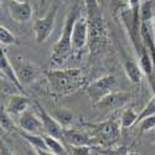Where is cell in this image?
I'll return each mask as SVG.
<instances>
[{
	"label": "cell",
	"mask_w": 155,
	"mask_h": 155,
	"mask_svg": "<svg viewBox=\"0 0 155 155\" xmlns=\"http://www.w3.org/2000/svg\"><path fill=\"white\" fill-rule=\"evenodd\" d=\"M45 76L50 93L57 97L73 94L87 86L86 77L78 68L50 70L45 72Z\"/></svg>",
	"instance_id": "obj_1"
},
{
	"label": "cell",
	"mask_w": 155,
	"mask_h": 155,
	"mask_svg": "<svg viewBox=\"0 0 155 155\" xmlns=\"http://www.w3.org/2000/svg\"><path fill=\"white\" fill-rule=\"evenodd\" d=\"M80 16V10L77 6L72 8L64 20V25L61 32V36L57 42L52 47V54H51V63L55 66H61L63 62H66L73 52L72 46V32H73V25L76 20Z\"/></svg>",
	"instance_id": "obj_2"
},
{
	"label": "cell",
	"mask_w": 155,
	"mask_h": 155,
	"mask_svg": "<svg viewBox=\"0 0 155 155\" xmlns=\"http://www.w3.org/2000/svg\"><path fill=\"white\" fill-rule=\"evenodd\" d=\"M140 4L141 0H128V6L120 10V21L134 46L137 55L141 52V20H140Z\"/></svg>",
	"instance_id": "obj_3"
},
{
	"label": "cell",
	"mask_w": 155,
	"mask_h": 155,
	"mask_svg": "<svg viewBox=\"0 0 155 155\" xmlns=\"http://www.w3.org/2000/svg\"><path fill=\"white\" fill-rule=\"evenodd\" d=\"M93 128L92 138L94 145L102 147H114L119 141L120 138V123L115 120H107L103 123L89 125Z\"/></svg>",
	"instance_id": "obj_4"
},
{
	"label": "cell",
	"mask_w": 155,
	"mask_h": 155,
	"mask_svg": "<svg viewBox=\"0 0 155 155\" xmlns=\"http://www.w3.org/2000/svg\"><path fill=\"white\" fill-rule=\"evenodd\" d=\"M115 87H117V80L113 74H106L102 76L96 81L91 82L86 86V93L88 98L91 99L92 106L97 104V103L103 99L106 96L112 93Z\"/></svg>",
	"instance_id": "obj_5"
},
{
	"label": "cell",
	"mask_w": 155,
	"mask_h": 155,
	"mask_svg": "<svg viewBox=\"0 0 155 155\" xmlns=\"http://www.w3.org/2000/svg\"><path fill=\"white\" fill-rule=\"evenodd\" d=\"M11 63L15 68L16 76H18L20 83L22 84V87L30 86L31 83H34L37 80V77L40 76V68L28 58L16 56L11 60Z\"/></svg>",
	"instance_id": "obj_6"
},
{
	"label": "cell",
	"mask_w": 155,
	"mask_h": 155,
	"mask_svg": "<svg viewBox=\"0 0 155 155\" xmlns=\"http://www.w3.org/2000/svg\"><path fill=\"white\" fill-rule=\"evenodd\" d=\"M92 18L88 20L89 25V45H91V54H97L107 42L106 30L103 28L102 18L97 12H92Z\"/></svg>",
	"instance_id": "obj_7"
},
{
	"label": "cell",
	"mask_w": 155,
	"mask_h": 155,
	"mask_svg": "<svg viewBox=\"0 0 155 155\" xmlns=\"http://www.w3.org/2000/svg\"><path fill=\"white\" fill-rule=\"evenodd\" d=\"M57 5L52 6L44 18L37 19L34 24V30H35V38L37 44H44L50 35L52 34L54 28H55V21L57 16Z\"/></svg>",
	"instance_id": "obj_8"
},
{
	"label": "cell",
	"mask_w": 155,
	"mask_h": 155,
	"mask_svg": "<svg viewBox=\"0 0 155 155\" xmlns=\"http://www.w3.org/2000/svg\"><path fill=\"white\" fill-rule=\"evenodd\" d=\"M36 107L38 109V114H40V118H41L44 128H45V134L51 135L54 138H57L60 140H63L64 128L60 124V122L54 117L52 114H50L38 102H36Z\"/></svg>",
	"instance_id": "obj_9"
},
{
	"label": "cell",
	"mask_w": 155,
	"mask_h": 155,
	"mask_svg": "<svg viewBox=\"0 0 155 155\" xmlns=\"http://www.w3.org/2000/svg\"><path fill=\"white\" fill-rule=\"evenodd\" d=\"M18 124L22 132H26L30 134H37V135H45V128L42 124V120L40 115H37L30 110H26L18 118Z\"/></svg>",
	"instance_id": "obj_10"
},
{
	"label": "cell",
	"mask_w": 155,
	"mask_h": 155,
	"mask_svg": "<svg viewBox=\"0 0 155 155\" xmlns=\"http://www.w3.org/2000/svg\"><path fill=\"white\" fill-rule=\"evenodd\" d=\"M8 10L10 18L18 24H26L34 15L32 6L28 2H14L9 0Z\"/></svg>",
	"instance_id": "obj_11"
},
{
	"label": "cell",
	"mask_w": 155,
	"mask_h": 155,
	"mask_svg": "<svg viewBox=\"0 0 155 155\" xmlns=\"http://www.w3.org/2000/svg\"><path fill=\"white\" fill-rule=\"evenodd\" d=\"M89 40V25L88 19L83 16H78L73 25V32H72V46L74 51H80L86 46Z\"/></svg>",
	"instance_id": "obj_12"
},
{
	"label": "cell",
	"mask_w": 155,
	"mask_h": 155,
	"mask_svg": "<svg viewBox=\"0 0 155 155\" xmlns=\"http://www.w3.org/2000/svg\"><path fill=\"white\" fill-rule=\"evenodd\" d=\"M130 99V94L127 92H117L113 91L103 99H101L93 107L101 110H115L124 107Z\"/></svg>",
	"instance_id": "obj_13"
},
{
	"label": "cell",
	"mask_w": 155,
	"mask_h": 155,
	"mask_svg": "<svg viewBox=\"0 0 155 155\" xmlns=\"http://www.w3.org/2000/svg\"><path fill=\"white\" fill-rule=\"evenodd\" d=\"M63 141L68 143L71 147H84V145H94V141L91 134L83 130L64 128L63 130Z\"/></svg>",
	"instance_id": "obj_14"
},
{
	"label": "cell",
	"mask_w": 155,
	"mask_h": 155,
	"mask_svg": "<svg viewBox=\"0 0 155 155\" xmlns=\"http://www.w3.org/2000/svg\"><path fill=\"white\" fill-rule=\"evenodd\" d=\"M0 71H2L3 76L9 82H11L20 92L24 93V87H22V84L20 83V81L18 78L15 68L11 63V60H9V57L6 56L5 50H3V47H2V51H0Z\"/></svg>",
	"instance_id": "obj_15"
},
{
	"label": "cell",
	"mask_w": 155,
	"mask_h": 155,
	"mask_svg": "<svg viewBox=\"0 0 155 155\" xmlns=\"http://www.w3.org/2000/svg\"><path fill=\"white\" fill-rule=\"evenodd\" d=\"M30 106V99L24 96V94H12L9 101L8 104L5 107V109L8 110V113L12 117H20L22 113H25L28 110Z\"/></svg>",
	"instance_id": "obj_16"
},
{
	"label": "cell",
	"mask_w": 155,
	"mask_h": 155,
	"mask_svg": "<svg viewBox=\"0 0 155 155\" xmlns=\"http://www.w3.org/2000/svg\"><path fill=\"white\" fill-rule=\"evenodd\" d=\"M123 70L128 77V80L134 84H139L143 80V71H141L139 63L132 61V60H127L123 63Z\"/></svg>",
	"instance_id": "obj_17"
},
{
	"label": "cell",
	"mask_w": 155,
	"mask_h": 155,
	"mask_svg": "<svg viewBox=\"0 0 155 155\" xmlns=\"http://www.w3.org/2000/svg\"><path fill=\"white\" fill-rule=\"evenodd\" d=\"M138 60H139L138 63H139L141 71H143L144 76L147 77V80H149L151 76V72H153V68H154V62H153V57H151L150 52L145 46H143L141 52L138 55Z\"/></svg>",
	"instance_id": "obj_18"
},
{
	"label": "cell",
	"mask_w": 155,
	"mask_h": 155,
	"mask_svg": "<svg viewBox=\"0 0 155 155\" xmlns=\"http://www.w3.org/2000/svg\"><path fill=\"white\" fill-rule=\"evenodd\" d=\"M44 138H45L46 145H47V148H48L50 151H52L56 155H68L67 149L64 148V145L61 143L60 139L54 138V137H51V135H47V134H45Z\"/></svg>",
	"instance_id": "obj_19"
},
{
	"label": "cell",
	"mask_w": 155,
	"mask_h": 155,
	"mask_svg": "<svg viewBox=\"0 0 155 155\" xmlns=\"http://www.w3.org/2000/svg\"><path fill=\"white\" fill-rule=\"evenodd\" d=\"M20 135L28 141V143L34 148V149H44V150H48L46 141L44 135H37V134H30L26 132H20Z\"/></svg>",
	"instance_id": "obj_20"
},
{
	"label": "cell",
	"mask_w": 155,
	"mask_h": 155,
	"mask_svg": "<svg viewBox=\"0 0 155 155\" xmlns=\"http://www.w3.org/2000/svg\"><path fill=\"white\" fill-rule=\"evenodd\" d=\"M138 115L139 113H137V110L134 108H127L123 110L122 115H120V125L122 128H130L133 125L137 124V120H138Z\"/></svg>",
	"instance_id": "obj_21"
},
{
	"label": "cell",
	"mask_w": 155,
	"mask_h": 155,
	"mask_svg": "<svg viewBox=\"0 0 155 155\" xmlns=\"http://www.w3.org/2000/svg\"><path fill=\"white\" fill-rule=\"evenodd\" d=\"M14 117L8 113L5 107H2V112H0V124H2V129L5 132H14L16 130V124L12 119Z\"/></svg>",
	"instance_id": "obj_22"
},
{
	"label": "cell",
	"mask_w": 155,
	"mask_h": 155,
	"mask_svg": "<svg viewBox=\"0 0 155 155\" xmlns=\"http://www.w3.org/2000/svg\"><path fill=\"white\" fill-rule=\"evenodd\" d=\"M155 14H154V6L153 0H145L140 4V20L144 21H154Z\"/></svg>",
	"instance_id": "obj_23"
},
{
	"label": "cell",
	"mask_w": 155,
	"mask_h": 155,
	"mask_svg": "<svg viewBox=\"0 0 155 155\" xmlns=\"http://www.w3.org/2000/svg\"><path fill=\"white\" fill-rule=\"evenodd\" d=\"M0 42H2V46L16 45L18 44V37L8 28H5L2 25V26H0Z\"/></svg>",
	"instance_id": "obj_24"
},
{
	"label": "cell",
	"mask_w": 155,
	"mask_h": 155,
	"mask_svg": "<svg viewBox=\"0 0 155 155\" xmlns=\"http://www.w3.org/2000/svg\"><path fill=\"white\" fill-rule=\"evenodd\" d=\"M52 115H54V117L60 122V124H61L63 128L68 127V125L71 124L72 119H73V114H72L68 109H66V108L57 109Z\"/></svg>",
	"instance_id": "obj_25"
},
{
	"label": "cell",
	"mask_w": 155,
	"mask_h": 155,
	"mask_svg": "<svg viewBox=\"0 0 155 155\" xmlns=\"http://www.w3.org/2000/svg\"><path fill=\"white\" fill-rule=\"evenodd\" d=\"M151 115H155V97H154V96L148 101V103L144 106V108L141 109V112L139 113L137 124H138L139 122H141L143 119L148 118V117H151Z\"/></svg>",
	"instance_id": "obj_26"
},
{
	"label": "cell",
	"mask_w": 155,
	"mask_h": 155,
	"mask_svg": "<svg viewBox=\"0 0 155 155\" xmlns=\"http://www.w3.org/2000/svg\"><path fill=\"white\" fill-rule=\"evenodd\" d=\"M97 149L96 145H84V147H72L73 155H93V151Z\"/></svg>",
	"instance_id": "obj_27"
},
{
	"label": "cell",
	"mask_w": 155,
	"mask_h": 155,
	"mask_svg": "<svg viewBox=\"0 0 155 155\" xmlns=\"http://www.w3.org/2000/svg\"><path fill=\"white\" fill-rule=\"evenodd\" d=\"M139 128L141 132H150L153 129H155V115H151V117H148L145 119H143L141 122L138 123Z\"/></svg>",
	"instance_id": "obj_28"
},
{
	"label": "cell",
	"mask_w": 155,
	"mask_h": 155,
	"mask_svg": "<svg viewBox=\"0 0 155 155\" xmlns=\"http://www.w3.org/2000/svg\"><path fill=\"white\" fill-rule=\"evenodd\" d=\"M106 155H128V150L127 148L122 147V148H117V149H110L107 151H103Z\"/></svg>",
	"instance_id": "obj_29"
},
{
	"label": "cell",
	"mask_w": 155,
	"mask_h": 155,
	"mask_svg": "<svg viewBox=\"0 0 155 155\" xmlns=\"http://www.w3.org/2000/svg\"><path fill=\"white\" fill-rule=\"evenodd\" d=\"M0 155H14L12 151L10 150V148L6 145V143L3 140H2V143H0Z\"/></svg>",
	"instance_id": "obj_30"
},
{
	"label": "cell",
	"mask_w": 155,
	"mask_h": 155,
	"mask_svg": "<svg viewBox=\"0 0 155 155\" xmlns=\"http://www.w3.org/2000/svg\"><path fill=\"white\" fill-rule=\"evenodd\" d=\"M148 81H149L150 88H151V91H153V96L155 97V62H154V68H153L151 76H150V78H149Z\"/></svg>",
	"instance_id": "obj_31"
},
{
	"label": "cell",
	"mask_w": 155,
	"mask_h": 155,
	"mask_svg": "<svg viewBox=\"0 0 155 155\" xmlns=\"http://www.w3.org/2000/svg\"><path fill=\"white\" fill-rule=\"evenodd\" d=\"M36 154L37 155H56L54 154L52 151H50V150H44V149H35Z\"/></svg>",
	"instance_id": "obj_32"
},
{
	"label": "cell",
	"mask_w": 155,
	"mask_h": 155,
	"mask_svg": "<svg viewBox=\"0 0 155 155\" xmlns=\"http://www.w3.org/2000/svg\"><path fill=\"white\" fill-rule=\"evenodd\" d=\"M38 2H40V3H38V8H42V6H44V4H45V2H46V0H38Z\"/></svg>",
	"instance_id": "obj_33"
},
{
	"label": "cell",
	"mask_w": 155,
	"mask_h": 155,
	"mask_svg": "<svg viewBox=\"0 0 155 155\" xmlns=\"http://www.w3.org/2000/svg\"><path fill=\"white\" fill-rule=\"evenodd\" d=\"M128 155H140L138 151H128Z\"/></svg>",
	"instance_id": "obj_34"
},
{
	"label": "cell",
	"mask_w": 155,
	"mask_h": 155,
	"mask_svg": "<svg viewBox=\"0 0 155 155\" xmlns=\"http://www.w3.org/2000/svg\"><path fill=\"white\" fill-rule=\"evenodd\" d=\"M153 6H154V14H155V0H153Z\"/></svg>",
	"instance_id": "obj_35"
},
{
	"label": "cell",
	"mask_w": 155,
	"mask_h": 155,
	"mask_svg": "<svg viewBox=\"0 0 155 155\" xmlns=\"http://www.w3.org/2000/svg\"><path fill=\"white\" fill-rule=\"evenodd\" d=\"M14 2H26V0H14Z\"/></svg>",
	"instance_id": "obj_36"
},
{
	"label": "cell",
	"mask_w": 155,
	"mask_h": 155,
	"mask_svg": "<svg viewBox=\"0 0 155 155\" xmlns=\"http://www.w3.org/2000/svg\"><path fill=\"white\" fill-rule=\"evenodd\" d=\"M154 26H155V19H154Z\"/></svg>",
	"instance_id": "obj_37"
}]
</instances>
